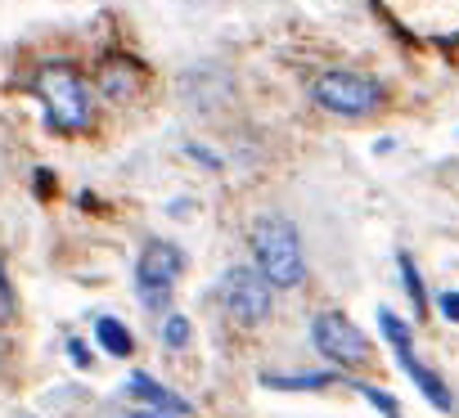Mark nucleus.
I'll use <instances>...</instances> for the list:
<instances>
[{
	"label": "nucleus",
	"instance_id": "1",
	"mask_svg": "<svg viewBox=\"0 0 459 418\" xmlns=\"http://www.w3.org/2000/svg\"><path fill=\"white\" fill-rule=\"evenodd\" d=\"M253 257H257V270L280 284V288H293L302 284L307 275V261H302V243H298V230L280 217H266L253 226Z\"/></svg>",
	"mask_w": 459,
	"mask_h": 418
},
{
	"label": "nucleus",
	"instance_id": "9",
	"mask_svg": "<svg viewBox=\"0 0 459 418\" xmlns=\"http://www.w3.org/2000/svg\"><path fill=\"white\" fill-rule=\"evenodd\" d=\"M95 337L104 342V351H108V355H131V351H135L131 328H126L122 320H113V315H104V320L95 324Z\"/></svg>",
	"mask_w": 459,
	"mask_h": 418
},
{
	"label": "nucleus",
	"instance_id": "12",
	"mask_svg": "<svg viewBox=\"0 0 459 418\" xmlns=\"http://www.w3.org/2000/svg\"><path fill=\"white\" fill-rule=\"evenodd\" d=\"M401 279H405V293H410V302H414V311L423 315V306H428V297H423V279H419V270H414V261L401 252Z\"/></svg>",
	"mask_w": 459,
	"mask_h": 418
},
{
	"label": "nucleus",
	"instance_id": "5",
	"mask_svg": "<svg viewBox=\"0 0 459 418\" xmlns=\"http://www.w3.org/2000/svg\"><path fill=\"white\" fill-rule=\"evenodd\" d=\"M176 279H180V252L171 243H149L140 252V266H135V293H140V302L149 311L167 306Z\"/></svg>",
	"mask_w": 459,
	"mask_h": 418
},
{
	"label": "nucleus",
	"instance_id": "2",
	"mask_svg": "<svg viewBox=\"0 0 459 418\" xmlns=\"http://www.w3.org/2000/svg\"><path fill=\"white\" fill-rule=\"evenodd\" d=\"M37 95H41V104H46V113L59 131H86L91 126V95H86V81H82L77 68H68V64L41 68Z\"/></svg>",
	"mask_w": 459,
	"mask_h": 418
},
{
	"label": "nucleus",
	"instance_id": "7",
	"mask_svg": "<svg viewBox=\"0 0 459 418\" xmlns=\"http://www.w3.org/2000/svg\"><path fill=\"white\" fill-rule=\"evenodd\" d=\"M311 337H316V351H320L325 360L342 364V369H356V364L369 360V342H365V333H360L347 315H338V311L320 315L316 328H311Z\"/></svg>",
	"mask_w": 459,
	"mask_h": 418
},
{
	"label": "nucleus",
	"instance_id": "13",
	"mask_svg": "<svg viewBox=\"0 0 459 418\" xmlns=\"http://www.w3.org/2000/svg\"><path fill=\"white\" fill-rule=\"evenodd\" d=\"M162 337H167V346H185V342H189V320L171 315V320L162 324Z\"/></svg>",
	"mask_w": 459,
	"mask_h": 418
},
{
	"label": "nucleus",
	"instance_id": "3",
	"mask_svg": "<svg viewBox=\"0 0 459 418\" xmlns=\"http://www.w3.org/2000/svg\"><path fill=\"white\" fill-rule=\"evenodd\" d=\"M311 95L320 108L342 113V117H365L383 104V86L360 77V73H325V77H316Z\"/></svg>",
	"mask_w": 459,
	"mask_h": 418
},
{
	"label": "nucleus",
	"instance_id": "8",
	"mask_svg": "<svg viewBox=\"0 0 459 418\" xmlns=\"http://www.w3.org/2000/svg\"><path fill=\"white\" fill-rule=\"evenodd\" d=\"M131 396H140V400H149L153 409H162V414H171V418H180V414H189V405L176 396V391H167V387H158L149 373H131Z\"/></svg>",
	"mask_w": 459,
	"mask_h": 418
},
{
	"label": "nucleus",
	"instance_id": "4",
	"mask_svg": "<svg viewBox=\"0 0 459 418\" xmlns=\"http://www.w3.org/2000/svg\"><path fill=\"white\" fill-rule=\"evenodd\" d=\"M275 284L262 275V270H248V266H235L225 279H221V302H225V311L235 315L239 324H262L266 315H271V306H275V293H271Z\"/></svg>",
	"mask_w": 459,
	"mask_h": 418
},
{
	"label": "nucleus",
	"instance_id": "11",
	"mask_svg": "<svg viewBox=\"0 0 459 418\" xmlns=\"http://www.w3.org/2000/svg\"><path fill=\"white\" fill-rule=\"evenodd\" d=\"M333 373H293V378H280V373H266V387H289V391H302V387H329Z\"/></svg>",
	"mask_w": 459,
	"mask_h": 418
},
{
	"label": "nucleus",
	"instance_id": "14",
	"mask_svg": "<svg viewBox=\"0 0 459 418\" xmlns=\"http://www.w3.org/2000/svg\"><path fill=\"white\" fill-rule=\"evenodd\" d=\"M360 396H365L369 405H378V409H383L387 418H401V409H396V400H392L387 391H378V387H360Z\"/></svg>",
	"mask_w": 459,
	"mask_h": 418
},
{
	"label": "nucleus",
	"instance_id": "15",
	"mask_svg": "<svg viewBox=\"0 0 459 418\" xmlns=\"http://www.w3.org/2000/svg\"><path fill=\"white\" fill-rule=\"evenodd\" d=\"M441 315L459 324V293H446V297H441Z\"/></svg>",
	"mask_w": 459,
	"mask_h": 418
},
{
	"label": "nucleus",
	"instance_id": "10",
	"mask_svg": "<svg viewBox=\"0 0 459 418\" xmlns=\"http://www.w3.org/2000/svg\"><path fill=\"white\" fill-rule=\"evenodd\" d=\"M100 86H104V90H108L113 99H126V95L135 90V73H131L126 64H108V68H104V81H100Z\"/></svg>",
	"mask_w": 459,
	"mask_h": 418
},
{
	"label": "nucleus",
	"instance_id": "16",
	"mask_svg": "<svg viewBox=\"0 0 459 418\" xmlns=\"http://www.w3.org/2000/svg\"><path fill=\"white\" fill-rule=\"evenodd\" d=\"M131 418H162V414H131Z\"/></svg>",
	"mask_w": 459,
	"mask_h": 418
},
{
	"label": "nucleus",
	"instance_id": "6",
	"mask_svg": "<svg viewBox=\"0 0 459 418\" xmlns=\"http://www.w3.org/2000/svg\"><path fill=\"white\" fill-rule=\"evenodd\" d=\"M378 324H383V333H387V342H392V351H396L401 369L410 373V382H414V387H419V391H423V396L437 405V409H455V396H450V387H446V382H441V378H437V373H432V369H428V364H423L414 351H410V328H405V324H401L392 311H378Z\"/></svg>",
	"mask_w": 459,
	"mask_h": 418
}]
</instances>
